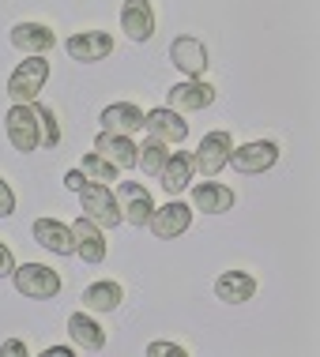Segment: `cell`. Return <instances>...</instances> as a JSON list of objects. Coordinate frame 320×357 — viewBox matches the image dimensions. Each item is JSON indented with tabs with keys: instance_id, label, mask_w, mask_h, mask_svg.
<instances>
[{
	"instance_id": "obj_24",
	"label": "cell",
	"mask_w": 320,
	"mask_h": 357,
	"mask_svg": "<svg viewBox=\"0 0 320 357\" xmlns=\"http://www.w3.org/2000/svg\"><path fill=\"white\" fill-rule=\"evenodd\" d=\"M166 158H170V147L166 143H159V139H147L140 147V158H136V166H140L147 177H159L162 166H166Z\"/></svg>"
},
{
	"instance_id": "obj_21",
	"label": "cell",
	"mask_w": 320,
	"mask_h": 357,
	"mask_svg": "<svg viewBox=\"0 0 320 357\" xmlns=\"http://www.w3.org/2000/svg\"><path fill=\"white\" fill-rule=\"evenodd\" d=\"M192 177H196V169H192V154H185V151H170L166 166H162V173H159L162 192H166L170 199L181 196V192H189Z\"/></svg>"
},
{
	"instance_id": "obj_23",
	"label": "cell",
	"mask_w": 320,
	"mask_h": 357,
	"mask_svg": "<svg viewBox=\"0 0 320 357\" xmlns=\"http://www.w3.org/2000/svg\"><path fill=\"white\" fill-rule=\"evenodd\" d=\"M83 308L87 312H117L121 301H124V289L121 282H110V278H99V282H91L83 289Z\"/></svg>"
},
{
	"instance_id": "obj_18",
	"label": "cell",
	"mask_w": 320,
	"mask_h": 357,
	"mask_svg": "<svg viewBox=\"0 0 320 357\" xmlns=\"http://www.w3.org/2000/svg\"><path fill=\"white\" fill-rule=\"evenodd\" d=\"M94 151L117 169H136V158H140V143H132V136H117V132H99Z\"/></svg>"
},
{
	"instance_id": "obj_16",
	"label": "cell",
	"mask_w": 320,
	"mask_h": 357,
	"mask_svg": "<svg viewBox=\"0 0 320 357\" xmlns=\"http://www.w3.org/2000/svg\"><path fill=\"white\" fill-rule=\"evenodd\" d=\"M68 339H72V346L83 354L106 350V331H102V324L94 320V312H87V308L68 316Z\"/></svg>"
},
{
	"instance_id": "obj_30",
	"label": "cell",
	"mask_w": 320,
	"mask_h": 357,
	"mask_svg": "<svg viewBox=\"0 0 320 357\" xmlns=\"http://www.w3.org/2000/svg\"><path fill=\"white\" fill-rule=\"evenodd\" d=\"M12 271H15V256H12V248L0 241V278H12Z\"/></svg>"
},
{
	"instance_id": "obj_6",
	"label": "cell",
	"mask_w": 320,
	"mask_h": 357,
	"mask_svg": "<svg viewBox=\"0 0 320 357\" xmlns=\"http://www.w3.org/2000/svg\"><path fill=\"white\" fill-rule=\"evenodd\" d=\"M170 61L173 68H177L185 79H203V72H208V45L200 42L196 34H177L170 42Z\"/></svg>"
},
{
	"instance_id": "obj_10",
	"label": "cell",
	"mask_w": 320,
	"mask_h": 357,
	"mask_svg": "<svg viewBox=\"0 0 320 357\" xmlns=\"http://www.w3.org/2000/svg\"><path fill=\"white\" fill-rule=\"evenodd\" d=\"M117 207H121V218L129 222V226L136 229H143L151 222V211H154V199H151V192L143 188V185H136V181H121L117 185Z\"/></svg>"
},
{
	"instance_id": "obj_22",
	"label": "cell",
	"mask_w": 320,
	"mask_h": 357,
	"mask_svg": "<svg viewBox=\"0 0 320 357\" xmlns=\"http://www.w3.org/2000/svg\"><path fill=\"white\" fill-rule=\"evenodd\" d=\"M215 297L222 305H245L256 297V278L249 271H222L215 278Z\"/></svg>"
},
{
	"instance_id": "obj_13",
	"label": "cell",
	"mask_w": 320,
	"mask_h": 357,
	"mask_svg": "<svg viewBox=\"0 0 320 357\" xmlns=\"http://www.w3.org/2000/svg\"><path fill=\"white\" fill-rule=\"evenodd\" d=\"M34 241L53 256H75V237H72V226L61 218H34L31 226Z\"/></svg>"
},
{
	"instance_id": "obj_14",
	"label": "cell",
	"mask_w": 320,
	"mask_h": 357,
	"mask_svg": "<svg viewBox=\"0 0 320 357\" xmlns=\"http://www.w3.org/2000/svg\"><path fill=\"white\" fill-rule=\"evenodd\" d=\"M72 237H75V256H80L83 264H102L106 252H110V245H106V229L94 226L87 215H80L72 222Z\"/></svg>"
},
{
	"instance_id": "obj_5",
	"label": "cell",
	"mask_w": 320,
	"mask_h": 357,
	"mask_svg": "<svg viewBox=\"0 0 320 357\" xmlns=\"http://www.w3.org/2000/svg\"><path fill=\"white\" fill-rule=\"evenodd\" d=\"M230 151H234V139H230V132H208V136L200 139V147L192 151V169L203 173V177H219L222 169H226L230 162Z\"/></svg>"
},
{
	"instance_id": "obj_9",
	"label": "cell",
	"mask_w": 320,
	"mask_h": 357,
	"mask_svg": "<svg viewBox=\"0 0 320 357\" xmlns=\"http://www.w3.org/2000/svg\"><path fill=\"white\" fill-rule=\"evenodd\" d=\"M279 162V143L271 139H253V143H241V147L230 151V162L226 166H234L238 173H268L271 166Z\"/></svg>"
},
{
	"instance_id": "obj_11",
	"label": "cell",
	"mask_w": 320,
	"mask_h": 357,
	"mask_svg": "<svg viewBox=\"0 0 320 357\" xmlns=\"http://www.w3.org/2000/svg\"><path fill=\"white\" fill-rule=\"evenodd\" d=\"M215 102V86L208 79H181L166 91V105L177 113H200Z\"/></svg>"
},
{
	"instance_id": "obj_26",
	"label": "cell",
	"mask_w": 320,
	"mask_h": 357,
	"mask_svg": "<svg viewBox=\"0 0 320 357\" xmlns=\"http://www.w3.org/2000/svg\"><path fill=\"white\" fill-rule=\"evenodd\" d=\"M34 117H38V132H42V147H57L61 143V124H57V113L50 105L34 102Z\"/></svg>"
},
{
	"instance_id": "obj_19",
	"label": "cell",
	"mask_w": 320,
	"mask_h": 357,
	"mask_svg": "<svg viewBox=\"0 0 320 357\" xmlns=\"http://www.w3.org/2000/svg\"><path fill=\"white\" fill-rule=\"evenodd\" d=\"M8 38H12V45L27 56H45L57 45V34L45 23H15Z\"/></svg>"
},
{
	"instance_id": "obj_31",
	"label": "cell",
	"mask_w": 320,
	"mask_h": 357,
	"mask_svg": "<svg viewBox=\"0 0 320 357\" xmlns=\"http://www.w3.org/2000/svg\"><path fill=\"white\" fill-rule=\"evenodd\" d=\"M83 185H87L83 169H68V173H64V188H68V192H80Z\"/></svg>"
},
{
	"instance_id": "obj_20",
	"label": "cell",
	"mask_w": 320,
	"mask_h": 357,
	"mask_svg": "<svg viewBox=\"0 0 320 357\" xmlns=\"http://www.w3.org/2000/svg\"><path fill=\"white\" fill-rule=\"evenodd\" d=\"M102 132H117V136H136L143 132V109L136 102H113L99 113Z\"/></svg>"
},
{
	"instance_id": "obj_28",
	"label": "cell",
	"mask_w": 320,
	"mask_h": 357,
	"mask_svg": "<svg viewBox=\"0 0 320 357\" xmlns=\"http://www.w3.org/2000/svg\"><path fill=\"white\" fill-rule=\"evenodd\" d=\"M8 215H15V188L0 177V218H8Z\"/></svg>"
},
{
	"instance_id": "obj_29",
	"label": "cell",
	"mask_w": 320,
	"mask_h": 357,
	"mask_svg": "<svg viewBox=\"0 0 320 357\" xmlns=\"http://www.w3.org/2000/svg\"><path fill=\"white\" fill-rule=\"evenodd\" d=\"M31 350H27V342L23 339H4L0 342V357H27Z\"/></svg>"
},
{
	"instance_id": "obj_3",
	"label": "cell",
	"mask_w": 320,
	"mask_h": 357,
	"mask_svg": "<svg viewBox=\"0 0 320 357\" xmlns=\"http://www.w3.org/2000/svg\"><path fill=\"white\" fill-rule=\"evenodd\" d=\"M50 83V61L45 56H27L19 68L8 75V98L12 102H38L42 86Z\"/></svg>"
},
{
	"instance_id": "obj_12",
	"label": "cell",
	"mask_w": 320,
	"mask_h": 357,
	"mask_svg": "<svg viewBox=\"0 0 320 357\" xmlns=\"http://www.w3.org/2000/svg\"><path fill=\"white\" fill-rule=\"evenodd\" d=\"M64 50L72 61H80V64H99L106 61V56L113 53V34H106V31H80V34H72L64 42Z\"/></svg>"
},
{
	"instance_id": "obj_27",
	"label": "cell",
	"mask_w": 320,
	"mask_h": 357,
	"mask_svg": "<svg viewBox=\"0 0 320 357\" xmlns=\"http://www.w3.org/2000/svg\"><path fill=\"white\" fill-rule=\"evenodd\" d=\"M147 357H189V350H185V346H177V342H151Z\"/></svg>"
},
{
	"instance_id": "obj_15",
	"label": "cell",
	"mask_w": 320,
	"mask_h": 357,
	"mask_svg": "<svg viewBox=\"0 0 320 357\" xmlns=\"http://www.w3.org/2000/svg\"><path fill=\"white\" fill-rule=\"evenodd\" d=\"M192 188V211H203V215H226L230 207L238 204L234 188L230 185H219V181H200V185H189Z\"/></svg>"
},
{
	"instance_id": "obj_7",
	"label": "cell",
	"mask_w": 320,
	"mask_h": 357,
	"mask_svg": "<svg viewBox=\"0 0 320 357\" xmlns=\"http://www.w3.org/2000/svg\"><path fill=\"white\" fill-rule=\"evenodd\" d=\"M143 132H147L151 139L166 143V147H177V143L189 139V121L181 117L177 109H170V105H159V109L143 113Z\"/></svg>"
},
{
	"instance_id": "obj_4",
	"label": "cell",
	"mask_w": 320,
	"mask_h": 357,
	"mask_svg": "<svg viewBox=\"0 0 320 357\" xmlns=\"http://www.w3.org/2000/svg\"><path fill=\"white\" fill-rule=\"evenodd\" d=\"M12 286L15 294L31 297V301H50V297L61 294V275L45 264H23L12 271Z\"/></svg>"
},
{
	"instance_id": "obj_25",
	"label": "cell",
	"mask_w": 320,
	"mask_h": 357,
	"mask_svg": "<svg viewBox=\"0 0 320 357\" xmlns=\"http://www.w3.org/2000/svg\"><path fill=\"white\" fill-rule=\"evenodd\" d=\"M83 177L87 181H102V185H113V181H117V166H113V162H106L99 151H91V154H83Z\"/></svg>"
},
{
	"instance_id": "obj_8",
	"label": "cell",
	"mask_w": 320,
	"mask_h": 357,
	"mask_svg": "<svg viewBox=\"0 0 320 357\" xmlns=\"http://www.w3.org/2000/svg\"><path fill=\"white\" fill-rule=\"evenodd\" d=\"M147 226H151V234L159 241H177L181 234H189V226H192V207L181 204V199L173 196L170 204H162V207L151 211Z\"/></svg>"
},
{
	"instance_id": "obj_2",
	"label": "cell",
	"mask_w": 320,
	"mask_h": 357,
	"mask_svg": "<svg viewBox=\"0 0 320 357\" xmlns=\"http://www.w3.org/2000/svg\"><path fill=\"white\" fill-rule=\"evenodd\" d=\"M4 132H8V143H12L19 154H34L38 147H42L34 102H12V109L4 113Z\"/></svg>"
},
{
	"instance_id": "obj_1",
	"label": "cell",
	"mask_w": 320,
	"mask_h": 357,
	"mask_svg": "<svg viewBox=\"0 0 320 357\" xmlns=\"http://www.w3.org/2000/svg\"><path fill=\"white\" fill-rule=\"evenodd\" d=\"M80 196V207H83V215L94 222V226H102V229H113V226H121V207H117V196H113V188L110 185H102V181H87V185L75 192Z\"/></svg>"
},
{
	"instance_id": "obj_17",
	"label": "cell",
	"mask_w": 320,
	"mask_h": 357,
	"mask_svg": "<svg viewBox=\"0 0 320 357\" xmlns=\"http://www.w3.org/2000/svg\"><path fill=\"white\" fill-rule=\"evenodd\" d=\"M121 31L132 42H151L154 38V8L151 0H124L121 4Z\"/></svg>"
},
{
	"instance_id": "obj_32",
	"label": "cell",
	"mask_w": 320,
	"mask_h": 357,
	"mask_svg": "<svg viewBox=\"0 0 320 357\" xmlns=\"http://www.w3.org/2000/svg\"><path fill=\"white\" fill-rule=\"evenodd\" d=\"M80 350H75V346H50V350H45L42 357H75Z\"/></svg>"
}]
</instances>
